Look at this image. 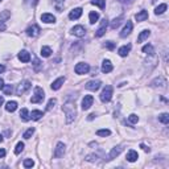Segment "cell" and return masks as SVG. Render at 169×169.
<instances>
[{"label":"cell","instance_id":"6da1fadb","mask_svg":"<svg viewBox=\"0 0 169 169\" xmlns=\"http://www.w3.org/2000/svg\"><path fill=\"white\" fill-rule=\"evenodd\" d=\"M62 110L65 112V116H66V123H71L75 119V115H77V110H75V106L73 102H67L62 106Z\"/></svg>","mask_w":169,"mask_h":169},{"label":"cell","instance_id":"7a4b0ae2","mask_svg":"<svg viewBox=\"0 0 169 169\" xmlns=\"http://www.w3.org/2000/svg\"><path fill=\"white\" fill-rule=\"evenodd\" d=\"M45 98V93H44V90H42L41 87H34V95L31 98V102L32 103H40L42 102Z\"/></svg>","mask_w":169,"mask_h":169},{"label":"cell","instance_id":"3957f363","mask_svg":"<svg viewBox=\"0 0 169 169\" xmlns=\"http://www.w3.org/2000/svg\"><path fill=\"white\" fill-rule=\"evenodd\" d=\"M111 98H112V87H111V86H106V87L103 89V91L100 93V100H102L103 103H107L111 100Z\"/></svg>","mask_w":169,"mask_h":169},{"label":"cell","instance_id":"277c9868","mask_svg":"<svg viewBox=\"0 0 169 169\" xmlns=\"http://www.w3.org/2000/svg\"><path fill=\"white\" fill-rule=\"evenodd\" d=\"M31 86H32V83H31L29 81H23V82H20V83L17 85V87H16V94L21 96L25 91H28V90L31 89Z\"/></svg>","mask_w":169,"mask_h":169},{"label":"cell","instance_id":"5b68a950","mask_svg":"<svg viewBox=\"0 0 169 169\" xmlns=\"http://www.w3.org/2000/svg\"><path fill=\"white\" fill-rule=\"evenodd\" d=\"M74 70H75V73L77 74H81V75L82 74H87L90 71V66H89V63H86V62H80V63L75 65Z\"/></svg>","mask_w":169,"mask_h":169},{"label":"cell","instance_id":"8992f818","mask_svg":"<svg viewBox=\"0 0 169 169\" xmlns=\"http://www.w3.org/2000/svg\"><path fill=\"white\" fill-rule=\"evenodd\" d=\"M11 17V12L9 11H3L2 13H0V31H5L7 29V25H5V23H7V20H8Z\"/></svg>","mask_w":169,"mask_h":169},{"label":"cell","instance_id":"52a82bcc","mask_svg":"<svg viewBox=\"0 0 169 169\" xmlns=\"http://www.w3.org/2000/svg\"><path fill=\"white\" fill-rule=\"evenodd\" d=\"M107 25H109V20H107L106 17H105V19L102 20V23H100V27L98 28V31L95 32V37H102V36L106 33Z\"/></svg>","mask_w":169,"mask_h":169},{"label":"cell","instance_id":"ba28073f","mask_svg":"<svg viewBox=\"0 0 169 169\" xmlns=\"http://www.w3.org/2000/svg\"><path fill=\"white\" fill-rule=\"evenodd\" d=\"M40 32H41L40 27H38V25H36V24H33V25H31V27H28L27 34L29 36V37H37V36L40 34Z\"/></svg>","mask_w":169,"mask_h":169},{"label":"cell","instance_id":"9c48e42d","mask_svg":"<svg viewBox=\"0 0 169 169\" xmlns=\"http://www.w3.org/2000/svg\"><path fill=\"white\" fill-rule=\"evenodd\" d=\"M102 86V82L100 81H89L87 83H86V89L90 90V91H96V90H99V87Z\"/></svg>","mask_w":169,"mask_h":169},{"label":"cell","instance_id":"30bf717a","mask_svg":"<svg viewBox=\"0 0 169 169\" xmlns=\"http://www.w3.org/2000/svg\"><path fill=\"white\" fill-rule=\"evenodd\" d=\"M93 102H94L93 95H85V98L82 99V109H83V110H89L90 107L93 106Z\"/></svg>","mask_w":169,"mask_h":169},{"label":"cell","instance_id":"8fae6325","mask_svg":"<svg viewBox=\"0 0 169 169\" xmlns=\"http://www.w3.org/2000/svg\"><path fill=\"white\" fill-rule=\"evenodd\" d=\"M132 28H134V24H132L131 21H127V24L124 25V28H123V29H122V32H120V37H122V38L127 37V36L132 32Z\"/></svg>","mask_w":169,"mask_h":169},{"label":"cell","instance_id":"7c38bea8","mask_svg":"<svg viewBox=\"0 0 169 169\" xmlns=\"http://www.w3.org/2000/svg\"><path fill=\"white\" fill-rule=\"evenodd\" d=\"M71 33L74 36H77V37H83L86 34V29L85 27H82V25H75V27L71 29Z\"/></svg>","mask_w":169,"mask_h":169},{"label":"cell","instance_id":"4fadbf2b","mask_svg":"<svg viewBox=\"0 0 169 169\" xmlns=\"http://www.w3.org/2000/svg\"><path fill=\"white\" fill-rule=\"evenodd\" d=\"M65 148H66V147H65L63 143H61V141H60L58 144H57L56 149H54V157H56V159H60V157H62V156H63Z\"/></svg>","mask_w":169,"mask_h":169},{"label":"cell","instance_id":"5bb4252c","mask_svg":"<svg viewBox=\"0 0 169 169\" xmlns=\"http://www.w3.org/2000/svg\"><path fill=\"white\" fill-rule=\"evenodd\" d=\"M102 73H105V74H107V73H110V71H112V69H114V66H112V63H111V61L110 60H105L102 62Z\"/></svg>","mask_w":169,"mask_h":169},{"label":"cell","instance_id":"9a60e30c","mask_svg":"<svg viewBox=\"0 0 169 169\" xmlns=\"http://www.w3.org/2000/svg\"><path fill=\"white\" fill-rule=\"evenodd\" d=\"M123 151V148H122V145H118V147H114L112 149H111V152H110V154H109V159L107 160H112V159H115V157H118L120 154V152Z\"/></svg>","mask_w":169,"mask_h":169},{"label":"cell","instance_id":"2e32d148","mask_svg":"<svg viewBox=\"0 0 169 169\" xmlns=\"http://www.w3.org/2000/svg\"><path fill=\"white\" fill-rule=\"evenodd\" d=\"M82 8H74L71 12L69 13V19L70 20H77V19H80V17L82 16Z\"/></svg>","mask_w":169,"mask_h":169},{"label":"cell","instance_id":"e0dca14e","mask_svg":"<svg viewBox=\"0 0 169 169\" xmlns=\"http://www.w3.org/2000/svg\"><path fill=\"white\" fill-rule=\"evenodd\" d=\"M41 21H44V23H46V24H52V23H56V17L53 16L52 13H42Z\"/></svg>","mask_w":169,"mask_h":169},{"label":"cell","instance_id":"ac0fdd59","mask_svg":"<svg viewBox=\"0 0 169 169\" xmlns=\"http://www.w3.org/2000/svg\"><path fill=\"white\" fill-rule=\"evenodd\" d=\"M17 57H19V60L21 61V62H29L31 61V54H29V52H27V50H21Z\"/></svg>","mask_w":169,"mask_h":169},{"label":"cell","instance_id":"d6986e66","mask_svg":"<svg viewBox=\"0 0 169 169\" xmlns=\"http://www.w3.org/2000/svg\"><path fill=\"white\" fill-rule=\"evenodd\" d=\"M65 83V77H60L52 83V90H60L61 86Z\"/></svg>","mask_w":169,"mask_h":169},{"label":"cell","instance_id":"ffe728a7","mask_svg":"<svg viewBox=\"0 0 169 169\" xmlns=\"http://www.w3.org/2000/svg\"><path fill=\"white\" fill-rule=\"evenodd\" d=\"M138 157H139V154L134 149H131V151H128V153H127V160L129 161V163H135L136 160H138Z\"/></svg>","mask_w":169,"mask_h":169},{"label":"cell","instance_id":"44dd1931","mask_svg":"<svg viewBox=\"0 0 169 169\" xmlns=\"http://www.w3.org/2000/svg\"><path fill=\"white\" fill-rule=\"evenodd\" d=\"M129 50H131V45L128 44V45H124V46H122V48H119L118 53H119L120 57H127L128 53H129Z\"/></svg>","mask_w":169,"mask_h":169},{"label":"cell","instance_id":"7402d4cb","mask_svg":"<svg viewBox=\"0 0 169 169\" xmlns=\"http://www.w3.org/2000/svg\"><path fill=\"white\" fill-rule=\"evenodd\" d=\"M135 19L138 21H145L147 19H148V11H144V9L140 11L139 13H136Z\"/></svg>","mask_w":169,"mask_h":169},{"label":"cell","instance_id":"603a6c76","mask_svg":"<svg viewBox=\"0 0 169 169\" xmlns=\"http://www.w3.org/2000/svg\"><path fill=\"white\" fill-rule=\"evenodd\" d=\"M5 110L8 111V112H15V111L17 110V102H15V100H11V102H8L5 105Z\"/></svg>","mask_w":169,"mask_h":169},{"label":"cell","instance_id":"cb8c5ba5","mask_svg":"<svg viewBox=\"0 0 169 169\" xmlns=\"http://www.w3.org/2000/svg\"><path fill=\"white\" fill-rule=\"evenodd\" d=\"M167 83V82H165V80L163 77H159V78H156V80L154 81H152L151 82V86H152V87H157V86H160V87H163V86Z\"/></svg>","mask_w":169,"mask_h":169},{"label":"cell","instance_id":"d4e9b609","mask_svg":"<svg viewBox=\"0 0 169 169\" xmlns=\"http://www.w3.org/2000/svg\"><path fill=\"white\" fill-rule=\"evenodd\" d=\"M42 116H44V112L40 110H33L31 114V119H33V120H40Z\"/></svg>","mask_w":169,"mask_h":169},{"label":"cell","instance_id":"484cf974","mask_svg":"<svg viewBox=\"0 0 169 169\" xmlns=\"http://www.w3.org/2000/svg\"><path fill=\"white\" fill-rule=\"evenodd\" d=\"M151 36V31L148 29H145V31H143L141 33L139 34V37H138V42H143V41H145L147 38H148Z\"/></svg>","mask_w":169,"mask_h":169},{"label":"cell","instance_id":"4316f807","mask_svg":"<svg viewBox=\"0 0 169 169\" xmlns=\"http://www.w3.org/2000/svg\"><path fill=\"white\" fill-rule=\"evenodd\" d=\"M143 53H145V54H149V56H153V53H154L153 46L151 45V44L144 45V46H143Z\"/></svg>","mask_w":169,"mask_h":169},{"label":"cell","instance_id":"83f0119b","mask_svg":"<svg viewBox=\"0 0 169 169\" xmlns=\"http://www.w3.org/2000/svg\"><path fill=\"white\" fill-rule=\"evenodd\" d=\"M20 118L23 119L24 122H28L31 119V115H29V111H28L27 109H23L20 111Z\"/></svg>","mask_w":169,"mask_h":169},{"label":"cell","instance_id":"f1b7e54d","mask_svg":"<svg viewBox=\"0 0 169 169\" xmlns=\"http://www.w3.org/2000/svg\"><path fill=\"white\" fill-rule=\"evenodd\" d=\"M99 19V13L98 12H90L89 15V20H90V24H95Z\"/></svg>","mask_w":169,"mask_h":169},{"label":"cell","instance_id":"f546056e","mask_svg":"<svg viewBox=\"0 0 169 169\" xmlns=\"http://www.w3.org/2000/svg\"><path fill=\"white\" fill-rule=\"evenodd\" d=\"M50 54H52V49H50L49 46H42L41 48V56L45 57V58H48V57H50Z\"/></svg>","mask_w":169,"mask_h":169},{"label":"cell","instance_id":"4dcf8cb0","mask_svg":"<svg viewBox=\"0 0 169 169\" xmlns=\"http://www.w3.org/2000/svg\"><path fill=\"white\" fill-rule=\"evenodd\" d=\"M167 8H168L167 4H160L159 7H156V9H154V13H156V15H163L165 11H167Z\"/></svg>","mask_w":169,"mask_h":169},{"label":"cell","instance_id":"1f68e13d","mask_svg":"<svg viewBox=\"0 0 169 169\" xmlns=\"http://www.w3.org/2000/svg\"><path fill=\"white\" fill-rule=\"evenodd\" d=\"M91 4L99 7L100 9H105V7H106V0H93Z\"/></svg>","mask_w":169,"mask_h":169},{"label":"cell","instance_id":"d6a6232c","mask_svg":"<svg viewBox=\"0 0 169 169\" xmlns=\"http://www.w3.org/2000/svg\"><path fill=\"white\" fill-rule=\"evenodd\" d=\"M122 20H123V17L122 16L118 17V19H114L112 21H111V28H112V29H116V28L122 24Z\"/></svg>","mask_w":169,"mask_h":169},{"label":"cell","instance_id":"836d02e7","mask_svg":"<svg viewBox=\"0 0 169 169\" xmlns=\"http://www.w3.org/2000/svg\"><path fill=\"white\" fill-rule=\"evenodd\" d=\"M159 120L161 122V123H164V124H168L169 123V114L164 112V114L159 115Z\"/></svg>","mask_w":169,"mask_h":169},{"label":"cell","instance_id":"e575fe53","mask_svg":"<svg viewBox=\"0 0 169 169\" xmlns=\"http://www.w3.org/2000/svg\"><path fill=\"white\" fill-rule=\"evenodd\" d=\"M96 135H98V136H110L111 135V131H110V129H107V128H105V129H98V131H96Z\"/></svg>","mask_w":169,"mask_h":169},{"label":"cell","instance_id":"d590c367","mask_svg":"<svg viewBox=\"0 0 169 169\" xmlns=\"http://www.w3.org/2000/svg\"><path fill=\"white\" fill-rule=\"evenodd\" d=\"M23 151H24V143H23V141H19V143L16 144L15 153H16V154H20L21 152H23Z\"/></svg>","mask_w":169,"mask_h":169},{"label":"cell","instance_id":"8d00e7d4","mask_svg":"<svg viewBox=\"0 0 169 169\" xmlns=\"http://www.w3.org/2000/svg\"><path fill=\"white\" fill-rule=\"evenodd\" d=\"M128 122H129L131 124H136V123L139 122V116H138V115H135V114H131V115L128 116Z\"/></svg>","mask_w":169,"mask_h":169},{"label":"cell","instance_id":"74e56055","mask_svg":"<svg viewBox=\"0 0 169 169\" xmlns=\"http://www.w3.org/2000/svg\"><path fill=\"white\" fill-rule=\"evenodd\" d=\"M33 134H34V128H33V127H32V128H28L27 131L24 132V139H31Z\"/></svg>","mask_w":169,"mask_h":169},{"label":"cell","instance_id":"f35d334b","mask_svg":"<svg viewBox=\"0 0 169 169\" xmlns=\"http://www.w3.org/2000/svg\"><path fill=\"white\" fill-rule=\"evenodd\" d=\"M23 165H24V168H32L34 165V161L32 160V159H25Z\"/></svg>","mask_w":169,"mask_h":169},{"label":"cell","instance_id":"ab89813d","mask_svg":"<svg viewBox=\"0 0 169 169\" xmlns=\"http://www.w3.org/2000/svg\"><path fill=\"white\" fill-rule=\"evenodd\" d=\"M56 103H57V100L54 98H52V99H49V102H48V106H46V111H50L53 109V107L56 106Z\"/></svg>","mask_w":169,"mask_h":169},{"label":"cell","instance_id":"60d3db41","mask_svg":"<svg viewBox=\"0 0 169 169\" xmlns=\"http://www.w3.org/2000/svg\"><path fill=\"white\" fill-rule=\"evenodd\" d=\"M3 90H4V94L5 95H11V94H12V91H13V89H12V86H11V85H4Z\"/></svg>","mask_w":169,"mask_h":169},{"label":"cell","instance_id":"b9f144b4","mask_svg":"<svg viewBox=\"0 0 169 169\" xmlns=\"http://www.w3.org/2000/svg\"><path fill=\"white\" fill-rule=\"evenodd\" d=\"M105 46L109 50H114L115 49V42H112V41H107L106 44H105Z\"/></svg>","mask_w":169,"mask_h":169},{"label":"cell","instance_id":"7bdbcfd3","mask_svg":"<svg viewBox=\"0 0 169 169\" xmlns=\"http://www.w3.org/2000/svg\"><path fill=\"white\" fill-rule=\"evenodd\" d=\"M54 2V4H56V7H57V9L61 12V7H62V4H63V2L65 0H53Z\"/></svg>","mask_w":169,"mask_h":169},{"label":"cell","instance_id":"ee69618b","mask_svg":"<svg viewBox=\"0 0 169 169\" xmlns=\"http://www.w3.org/2000/svg\"><path fill=\"white\" fill-rule=\"evenodd\" d=\"M86 160L87 161H96L98 160V156H96V154H89V156L86 157Z\"/></svg>","mask_w":169,"mask_h":169},{"label":"cell","instance_id":"f6af8a7d","mask_svg":"<svg viewBox=\"0 0 169 169\" xmlns=\"http://www.w3.org/2000/svg\"><path fill=\"white\" fill-rule=\"evenodd\" d=\"M33 62H34V63H33V66L36 67V70H38V69H40V66H41V65H40V63H41L40 61H38L37 58H34V61H33Z\"/></svg>","mask_w":169,"mask_h":169},{"label":"cell","instance_id":"bcb514c9","mask_svg":"<svg viewBox=\"0 0 169 169\" xmlns=\"http://www.w3.org/2000/svg\"><path fill=\"white\" fill-rule=\"evenodd\" d=\"M25 3H27V4H31V5H36L38 3V0H25Z\"/></svg>","mask_w":169,"mask_h":169},{"label":"cell","instance_id":"7dc6e473","mask_svg":"<svg viewBox=\"0 0 169 169\" xmlns=\"http://www.w3.org/2000/svg\"><path fill=\"white\" fill-rule=\"evenodd\" d=\"M140 148H143L144 152H151V148H149V147H147L145 144H140Z\"/></svg>","mask_w":169,"mask_h":169},{"label":"cell","instance_id":"c3c4849f","mask_svg":"<svg viewBox=\"0 0 169 169\" xmlns=\"http://www.w3.org/2000/svg\"><path fill=\"white\" fill-rule=\"evenodd\" d=\"M4 156H5V149L4 148H0V159H3Z\"/></svg>","mask_w":169,"mask_h":169},{"label":"cell","instance_id":"681fc988","mask_svg":"<svg viewBox=\"0 0 169 169\" xmlns=\"http://www.w3.org/2000/svg\"><path fill=\"white\" fill-rule=\"evenodd\" d=\"M3 87H4V81L0 78V90H3Z\"/></svg>","mask_w":169,"mask_h":169},{"label":"cell","instance_id":"f907efd6","mask_svg":"<svg viewBox=\"0 0 169 169\" xmlns=\"http://www.w3.org/2000/svg\"><path fill=\"white\" fill-rule=\"evenodd\" d=\"M4 70H5V66H4V65H0V74H2Z\"/></svg>","mask_w":169,"mask_h":169},{"label":"cell","instance_id":"816d5d0a","mask_svg":"<svg viewBox=\"0 0 169 169\" xmlns=\"http://www.w3.org/2000/svg\"><path fill=\"white\" fill-rule=\"evenodd\" d=\"M3 103H4V98H3V96H2V95H0V106H2V105H3Z\"/></svg>","mask_w":169,"mask_h":169},{"label":"cell","instance_id":"f5cc1de1","mask_svg":"<svg viewBox=\"0 0 169 169\" xmlns=\"http://www.w3.org/2000/svg\"><path fill=\"white\" fill-rule=\"evenodd\" d=\"M94 116H95V115H94V114H91V115L89 116V120H93V119H94Z\"/></svg>","mask_w":169,"mask_h":169},{"label":"cell","instance_id":"db71d44e","mask_svg":"<svg viewBox=\"0 0 169 169\" xmlns=\"http://www.w3.org/2000/svg\"><path fill=\"white\" fill-rule=\"evenodd\" d=\"M2 141H3V135L0 134V143H2Z\"/></svg>","mask_w":169,"mask_h":169},{"label":"cell","instance_id":"11a10c76","mask_svg":"<svg viewBox=\"0 0 169 169\" xmlns=\"http://www.w3.org/2000/svg\"><path fill=\"white\" fill-rule=\"evenodd\" d=\"M122 2H131V0H122Z\"/></svg>","mask_w":169,"mask_h":169},{"label":"cell","instance_id":"9f6ffc18","mask_svg":"<svg viewBox=\"0 0 169 169\" xmlns=\"http://www.w3.org/2000/svg\"><path fill=\"white\" fill-rule=\"evenodd\" d=\"M0 2H2V0H0Z\"/></svg>","mask_w":169,"mask_h":169}]
</instances>
